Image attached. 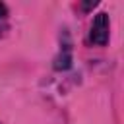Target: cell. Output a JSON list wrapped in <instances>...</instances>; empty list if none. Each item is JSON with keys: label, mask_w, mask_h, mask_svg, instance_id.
Returning a JSON list of instances; mask_svg holds the SVG:
<instances>
[{"label": "cell", "mask_w": 124, "mask_h": 124, "mask_svg": "<svg viewBox=\"0 0 124 124\" xmlns=\"http://www.w3.org/2000/svg\"><path fill=\"white\" fill-rule=\"evenodd\" d=\"M6 16V8H4V4H0V17H4Z\"/></svg>", "instance_id": "7a4b0ae2"}, {"label": "cell", "mask_w": 124, "mask_h": 124, "mask_svg": "<svg viewBox=\"0 0 124 124\" xmlns=\"http://www.w3.org/2000/svg\"><path fill=\"white\" fill-rule=\"evenodd\" d=\"M108 29H110V21L108 16L105 12L97 14L93 23H91V31H89V41L97 46H105L108 43Z\"/></svg>", "instance_id": "6da1fadb"}]
</instances>
